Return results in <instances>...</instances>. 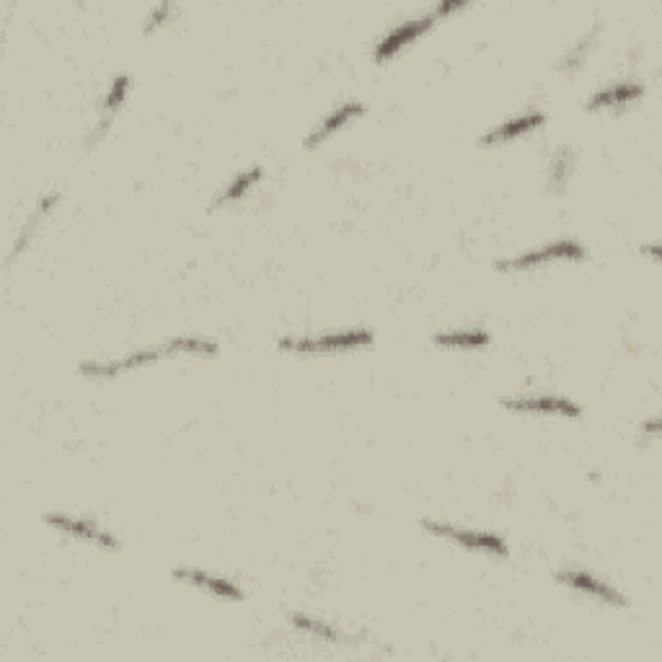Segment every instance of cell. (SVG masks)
<instances>
[{
	"label": "cell",
	"mask_w": 662,
	"mask_h": 662,
	"mask_svg": "<svg viewBox=\"0 0 662 662\" xmlns=\"http://www.w3.org/2000/svg\"><path fill=\"white\" fill-rule=\"evenodd\" d=\"M217 355H221V345H217L215 339L200 337V334H179V337L158 341V345L130 349V352L122 355V358L86 360L78 366V373L83 378H91V381H112V378L133 373V370L158 366V362L164 360H173V358L207 360V358H217Z\"/></svg>",
	"instance_id": "cell-1"
},
{
	"label": "cell",
	"mask_w": 662,
	"mask_h": 662,
	"mask_svg": "<svg viewBox=\"0 0 662 662\" xmlns=\"http://www.w3.org/2000/svg\"><path fill=\"white\" fill-rule=\"evenodd\" d=\"M469 9V0H440V3L430 5V9L412 13L399 21L396 26H391L389 32L378 36V42L373 45V60L378 65H385L391 60H396L399 55L406 53V49L417 45L419 40H425L427 34L433 32L440 21H446L450 16H458V13Z\"/></svg>",
	"instance_id": "cell-2"
},
{
	"label": "cell",
	"mask_w": 662,
	"mask_h": 662,
	"mask_svg": "<svg viewBox=\"0 0 662 662\" xmlns=\"http://www.w3.org/2000/svg\"><path fill=\"white\" fill-rule=\"evenodd\" d=\"M375 345V332L370 326H341L318 334H285L278 339L282 355L295 358H332V355H352Z\"/></svg>",
	"instance_id": "cell-3"
},
{
	"label": "cell",
	"mask_w": 662,
	"mask_h": 662,
	"mask_svg": "<svg viewBox=\"0 0 662 662\" xmlns=\"http://www.w3.org/2000/svg\"><path fill=\"white\" fill-rule=\"evenodd\" d=\"M419 528L425 530L427 536L440 538V541L450 543V547H458L469 554H479L486 559H497V562H505L510 557V547H507V538L502 534H494V530H484V528H471V526H458V523H448V520H435V518H422Z\"/></svg>",
	"instance_id": "cell-4"
},
{
	"label": "cell",
	"mask_w": 662,
	"mask_h": 662,
	"mask_svg": "<svg viewBox=\"0 0 662 662\" xmlns=\"http://www.w3.org/2000/svg\"><path fill=\"white\" fill-rule=\"evenodd\" d=\"M587 259V246L577 238H551L541 246H530V249L513 254V257L497 259L494 269L502 274H518V272H536V269L554 267V265H577Z\"/></svg>",
	"instance_id": "cell-5"
},
{
	"label": "cell",
	"mask_w": 662,
	"mask_h": 662,
	"mask_svg": "<svg viewBox=\"0 0 662 662\" xmlns=\"http://www.w3.org/2000/svg\"><path fill=\"white\" fill-rule=\"evenodd\" d=\"M500 406L510 414H526V417H557V419H582L585 409L570 396L547 394V391H528V394L500 396Z\"/></svg>",
	"instance_id": "cell-6"
},
{
	"label": "cell",
	"mask_w": 662,
	"mask_h": 662,
	"mask_svg": "<svg viewBox=\"0 0 662 662\" xmlns=\"http://www.w3.org/2000/svg\"><path fill=\"white\" fill-rule=\"evenodd\" d=\"M557 585L566 587V591L580 595V598H587L598 606L606 608H629V595L624 591H618L614 582L598 577V574L591 570H582V566H566V570H559L554 574Z\"/></svg>",
	"instance_id": "cell-7"
},
{
	"label": "cell",
	"mask_w": 662,
	"mask_h": 662,
	"mask_svg": "<svg viewBox=\"0 0 662 662\" xmlns=\"http://www.w3.org/2000/svg\"><path fill=\"white\" fill-rule=\"evenodd\" d=\"M45 526L53 528L55 534L68 536L78 543H89V547L99 551H120L122 541L112 530L101 526L99 520L89 518V515H72V513H47Z\"/></svg>",
	"instance_id": "cell-8"
},
{
	"label": "cell",
	"mask_w": 662,
	"mask_h": 662,
	"mask_svg": "<svg viewBox=\"0 0 662 662\" xmlns=\"http://www.w3.org/2000/svg\"><path fill=\"white\" fill-rule=\"evenodd\" d=\"M171 580L179 582V585L194 587V591L205 593V595H210V598L223 601V603H242L246 598L244 587L238 585L236 580L228 577V574L202 570V566H187V564L173 566Z\"/></svg>",
	"instance_id": "cell-9"
},
{
	"label": "cell",
	"mask_w": 662,
	"mask_h": 662,
	"mask_svg": "<svg viewBox=\"0 0 662 662\" xmlns=\"http://www.w3.org/2000/svg\"><path fill=\"white\" fill-rule=\"evenodd\" d=\"M368 114V104L362 99H345L339 101L337 106L329 109L322 120L316 122L314 127L308 130V135L303 137V150H316L322 148L332 141V137H337L339 133H345L347 127L358 125L362 116Z\"/></svg>",
	"instance_id": "cell-10"
},
{
	"label": "cell",
	"mask_w": 662,
	"mask_h": 662,
	"mask_svg": "<svg viewBox=\"0 0 662 662\" xmlns=\"http://www.w3.org/2000/svg\"><path fill=\"white\" fill-rule=\"evenodd\" d=\"M543 125H547V112H541V109H534V106L523 109V112L505 116V120L497 122V125L484 130V133L479 135V145H482V148H500V145L526 141L528 135L538 133Z\"/></svg>",
	"instance_id": "cell-11"
},
{
	"label": "cell",
	"mask_w": 662,
	"mask_h": 662,
	"mask_svg": "<svg viewBox=\"0 0 662 662\" xmlns=\"http://www.w3.org/2000/svg\"><path fill=\"white\" fill-rule=\"evenodd\" d=\"M130 93H133V76H130V72H116L112 81H109L104 93H101V99L97 104L99 122L91 133V143H99L101 137L106 135V130L112 127L116 114H120L130 101Z\"/></svg>",
	"instance_id": "cell-12"
},
{
	"label": "cell",
	"mask_w": 662,
	"mask_h": 662,
	"mask_svg": "<svg viewBox=\"0 0 662 662\" xmlns=\"http://www.w3.org/2000/svg\"><path fill=\"white\" fill-rule=\"evenodd\" d=\"M644 83L635 81V78L610 81L585 101V109L587 112H618V109L635 106L639 99H644Z\"/></svg>",
	"instance_id": "cell-13"
},
{
	"label": "cell",
	"mask_w": 662,
	"mask_h": 662,
	"mask_svg": "<svg viewBox=\"0 0 662 662\" xmlns=\"http://www.w3.org/2000/svg\"><path fill=\"white\" fill-rule=\"evenodd\" d=\"M261 181H265V169H261L259 164L246 166V169L238 171L236 177L228 179L221 189H217L215 198L210 200V213H217V210L233 207L238 205V202H244L254 189L261 184Z\"/></svg>",
	"instance_id": "cell-14"
},
{
	"label": "cell",
	"mask_w": 662,
	"mask_h": 662,
	"mask_svg": "<svg viewBox=\"0 0 662 662\" xmlns=\"http://www.w3.org/2000/svg\"><path fill=\"white\" fill-rule=\"evenodd\" d=\"M433 345L448 352H484L492 347V334L486 326H453L435 332Z\"/></svg>",
	"instance_id": "cell-15"
},
{
	"label": "cell",
	"mask_w": 662,
	"mask_h": 662,
	"mask_svg": "<svg viewBox=\"0 0 662 662\" xmlns=\"http://www.w3.org/2000/svg\"><path fill=\"white\" fill-rule=\"evenodd\" d=\"M60 198H63V194L57 192V189H53V192L42 194V198L36 200V205H34V210H32V215H29L26 221H24V225H21L16 242H13V249H11L9 261L16 259L21 251H26V246L32 244V238L36 236V231L42 228V223H45L47 217L53 215V210L57 207V202H60Z\"/></svg>",
	"instance_id": "cell-16"
},
{
	"label": "cell",
	"mask_w": 662,
	"mask_h": 662,
	"mask_svg": "<svg viewBox=\"0 0 662 662\" xmlns=\"http://www.w3.org/2000/svg\"><path fill=\"white\" fill-rule=\"evenodd\" d=\"M288 624L295 631H301V635L316 639V642L324 644H345V635L334 627L332 621H326L322 616L314 614H305V610H293V614H288Z\"/></svg>",
	"instance_id": "cell-17"
},
{
	"label": "cell",
	"mask_w": 662,
	"mask_h": 662,
	"mask_svg": "<svg viewBox=\"0 0 662 662\" xmlns=\"http://www.w3.org/2000/svg\"><path fill=\"white\" fill-rule=\"evenodd\" d=\"M572 173H574V150L570 148V145H564V148H559L549 161L547 184L551 192H562Z\"/></svg>",
	"instance_id": "cell-18"
},
{
	"label": "cell",
	"mask_w": 662,
	"mask_h": 662,
	"mask_svg": "<svg viewBox=\"0 0 662 662\" xmlns=\"http://www.w3.org/2000/svg\"><path fill=\"white\" fill-rule=\"evenodd\" d=\"M173 16H177V5L173 3L153 5V9L148 11V16H145V21H143V34H156L158 29L169 26Z\"/></svg>",
	"instance_id": "cell-19"
},
{
	"label": "cell",
	"mask_w": 662,
	"mask_h": 662,
	"mask_svg": "<svg viewBox=\"0 0 662 662\" xmlns=\"http://www.w3.org/2000/svg\"><path fill=\"white\" fill-rule=\"evenodd\" d=\"M595 34H598V29H593V32H591V34H587V36H585V40H582V42H580V45H577V47H574V49H572V53L564 57V63H562V65H559V68H570V65H572V68H577V65H582V60H585V55H587V49H591V47H593V40H595Z\"/></svg>",
	"instance_id": "cell-20"
},
{
	"label": "cell",
	"mask_w": 662,
	"mask_h": 662,
	"mask_svg": "<svg viewBox=\"0 0 662 662\" xmlns=\"http://www.w3.org/2000/svg\"><path fill=\"white\" fill-rule=\"evenodd\" d=\"M642 430L650 435V438H658V435H660V419L652 417L650 422H642Z\"/></svg>",
	"instance_id": "cell-21"
},
{
	"label": "cell",
	"mask_w": 662,
	"mask_h": 662,
	"mask_svg": "<svg viewBox=\"0 0 662 662\" xmlns=\"http://www.w3.org/2000/svg\"><path fill=\"white\" fill-rule=\"evenodd\" d=\"M642 254H647V257H650L654 265H658L660 261V244L658 242H652V244H644L642 246Z\"/></svg>",
	"instance_id": "cell-22"
}]
</instances>
